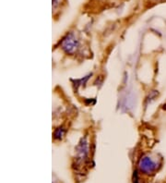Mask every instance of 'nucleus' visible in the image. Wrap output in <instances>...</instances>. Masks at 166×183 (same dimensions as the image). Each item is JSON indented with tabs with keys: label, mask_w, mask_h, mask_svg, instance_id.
<instances>
[{
	"label": "nucleus",
	"mask_w": 166,
	"mask_h": 183,
	"mask_svg": "<svg viewBox=\"0 0 166 183\" xmlns=\"http://www.w3.org/2000/svg\"><path fill=\"white\" fill-rule=\"evenodd\" d=\"M62 48L63 50L67 53V54H73L76 52L79 43L76 40V38L74 37V35L72 33H69L63 39L62 41Z\"/></svg>",
	"instance_id": "1"
},
{
	"label": "nucleus",
	"mask_w": 166,
	"mask_h": 183,
	"mask_svg": "<svg viewBox=\"0 0 166 183\" xmlns=\"http://www.w3.org/2000/svg\"><path fill=\"white\" fill-rule=\"evenodd\" d=\"M139 167L140 169L143 171V172L147 173V174H150L152 172H154L156 169V164L154 163L152 160L148 157V156H144L140 159L139 161Z\"/></svg>",
	"instance_id": "2"
},
{
	"label": "nucleus",
	"mask_w": 166,
	"mask_h": 183,
	"mask_svg": "<svg viewBox=\"0 0 166 183\" xmlns=\"http://www.w3.org/2000/svg\"><path fill=\"white\" fill-rule=\"evenodd\" d=\"M64 132H65V130H64L63 128H58V129L55 131V134H54L55 138L57 139V140H60L62 137H63V135H64Z\"/></svg>",
	"instance_id": "3"
},
{
	"label": "nucleus",
	"mask_w": 166,
	"mask_h": 183,
	"mask_svg": "<svg viewBox=\"0 0 166 183\" xmlns=\"http://www.w3.org/2000/svg\"><path fill=\"white\" fill-rule=\"evenodd\" d=\"M134 183H138V178L137 172H135V174H134Z\"/></svg>",
	"instance_id": "4"
},
{
	"label": "nucleus",
	"mask_w": 166,
	"mask_h": 183,
	"mask_svg": "<svg viewBox=\"0 0 166 183\" xmlns=\"http://www.w3.org/2000/svg\"><path fill=\"white\" fill-rule=\"evenodd\" d=\"M57 5V0H53V7H55Z\"/></svg>",
	"instance_id": "5"
}]
</instances>
